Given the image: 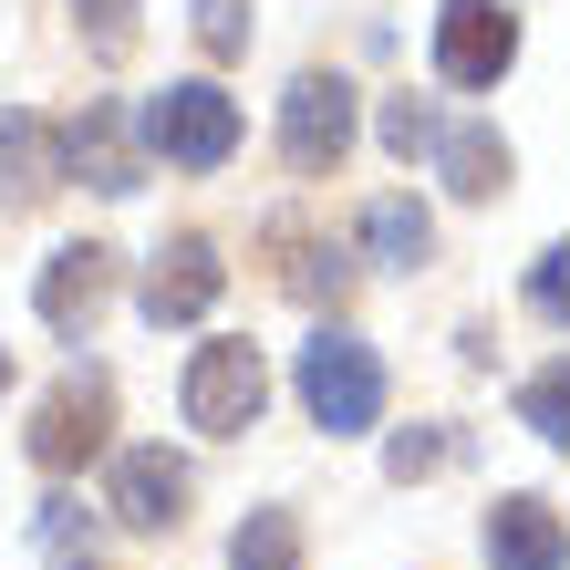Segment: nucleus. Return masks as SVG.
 Masks as SVG:
<instances>
[{"mask_svg":"<svg viewBox=\"0 0 570 570\" xmlns=\"http://www.w3.org/2000/svg\"><path fill=\"white\" fill-rule=\"evenodd\" d=\"M301 405H312V425L322 435H363L384 415V363H374V343H353V332H312L301 343Z\"/></svg>","mask_w":570,"mask_h":570,"instance_id":"1","label":"nucleus"},{"mask_svg":"<svg viewBox=\"0 0 570 570\" xmlns=\"http://www.w3.org/2000/svg\"><path fill=\"white\" fill-rule=\"evenodd\" d=\"M146 146L166 156V166H228L239 156V105H228L218 83H166L156 105H146Z\"/></svg>","mask_w":570,"mask_h":570,"instance_id":"2","label":"nucleus"},{"mask_svg":"<svg viewBox=\"0 0 570 570\" xmlns=\"http://www.w3.org/2000/svg\"><path fill=\"white\" fill-rule=\"evenodd\" d=\"M259 405H271L259 343H197V363H187V425L197 435H249Z\"/></svg>","mask_w":570,"mask_h":570,"instance_id":"3","label":"nucleus"},{"mask_svg":"<svg viewBox=\"0 0 570 570\" xmlns=\"http://www.w3.org/2000/svg\"><path fill=\"white\" fill-rule=\"evenodd\" d=\"M105 425H115V384L83 363V374H62V384L42 394V415H31V456H42L52 478H73V466L105 446Z\"/></svg>","mask_w":570,"mask_h":570,"instance_id":"4","label":"nucleus"},{"mask_svg":"<svg viewBox=\"0 0 570 570\" xmlns=\"http://www.w3.org/2000/svg\"><path fill=\"white\" fill-rule=\"evenodd\" d=\"M509 62H519V21L498 11V0H446V11H435V73L446 83L488 94Z\"/></svg>","mask_w":570,"mask_h":570,"instance_id":"5","label":"nucleus"},{"mask_svg":"<svg viewBox=\"0 0 570 570\" xmlns=\"http://www.w3.org/2000/svg\"><path fill=\"white\" fill-rule=\"evenodd\" d=\"M343 146H353V83L343 73H301L281 94V156L301 177H322V166H343Z\"/></svg>","mask_w":570,"mask_h":570,"instance_id":"6","label":"nucleus"},{"mask_svg":"<svg viewBox=\"0 0 570 570\" xmlns=\"http://www.w3.org/2000/svg\"><path fill=\"white\" fill-rule=\"evenodd\" d=\"M31 301H42V322L62 332V343H83V332L105 322V301H115V249H105V239L52 249V259H42V291H31Z\"/></svg>","mask_w":570,"mask_h":570,"instance_id":"7","label":"nucleus"},{"mask_svg":"<svg viewBox=\"0 0 570 570\" xmlns=\"http://www.w3.org/2000/svg\"><path fill=\"white\" fill-rule=\"evenodd\" d=\"M218 291H228V259H218L208 239H166L156 271H146V322H156V332H166V322H208Z\"/></svg>","mask_w":570,"mask_h":570,"instance_id":"8","label":"nucleus"},{"mask_svg":"<svg viewBox=\"0 0 570 570\" xmlns=\"http://www.w3.org/2000/svg\"><path fill=\"white\" fill-rule=\"evenodd\" d=\"M105 498H115V519H125V529H177V519H187V456H166V446H125Z\"/></svg>","mask_w":570,"mask_h":570,"instance_id":"9","label":"nucleus"},{"mask_svg":"<svg viewBox=\"0 0 570 570\" xmlns=\"http://www.w3.org/2000/svg\"><path fill=\"white\" fill-rule=\"evenodd\" d=\"M62 166H73L83 187H105V197L146 187V156H136V136H125V115H115V105H83L73 125H62Z\"/></svg>","mask_w":570,"mask_h":570,"instance_id":"10","label":"nucleus"},{"mask_svg":"<svg viewBox=\"0 0 570 570\" xmlns=\"http://www.w3.org/2000/svg\"><path fill=\"white\" fill-rule=\"evenodd\" d=\"M488 570H570V529L550 498H498L488 509Z\"/></svg>","mask_w":570,"mask_h":570,"instance_id":"11","label":"nucleus"},{"mask_svg":"<svg viewBox=\"0 0 570 570\" xmlns=\"http://www.w3.org/2000/svg\"><path fill=\"white\" fill-rule=\"evenodd\" d=\"M0 177H11V197L31 208V197H52L62 177H73V166H62V136L42 115H0Z\"/></svg>","mask_w":570,"mask_h":570,"instance_id":"12","label":"nucleus"},{"mask_svg":"<svg viewBox=\"0 0 570 570\" xmlns=\"http://www.w3.org/2000/svg\"><path fill=\"white\" fill-rule=\"evenodd\" d=\"M435 166H446V187H456V197H498V187H509V146H498L488 125H446Z\"/></svg>","mask_w":570,"mask_h":570,"instance_id":"13","label":"nucleus"},{"mask_svg":"<svg viewBox=\"0 0 570 570\" xmlns=\"http://www.w3.org/2000/svg\"><path fill=\"white\" fill-rule=\"evenodd\" d=\"M363 249H374L384 271H415V259L435 249V228H425L415 197H374V208H363Z\"/></svg>","mask_w":570,"mask_h":570,"instance_id":"14","label":"nucleus"},{"mask_svg":"<svg viewBox=\"0 0 570 570\" xmlns=\"http://www.w3.org/2000/svg\"><path fill=\"white\" fill-rule=\"evenodd\" d=\"M42 560L52 570H105V529L83 519V498H42Z\"/></svg>","mask_w":570,"mask_h":570,"instance_id":"15","label":"nucleus"},{"mask_svg":"<svg viewBox=\"0 0 570 570\" xmlns=\"http://www.w3.org/2000/svg\"><path fill=\"white\" fill-rule=\"evenodd\" d=\"M228 570H301V519L291 509H249V529L228 540Z\"/></svg>","mask_w":570,"mask_h":570,"instance_id":"16","label":"nucleus"},{"mask_svg":"<svg viewBox=\"0 0 570 570\" xmlns=\"http://www.w3.org/2000/svg\"><path fill=\"white\" fill-rule=\"evenodd\" d=\"M519 425L540 435V446H570V363H550V374L519 384Z\"/></svg>","mask_w":570,"mask_h":570,"instance_id":"17","label":"nucleus"},{"mask_svg":"<svg viewBox=\"0 0 570 570\" xmlns=\"http://www.w3.org/2000/svg\"><path fill=\"white\" fill-rule=\"evenodd\" d=\"M384 146L394 156H435V146H446V125H435L425 94H394V105H384Z\"/></svg>","mask_w":570,"mask_h":570,"instance_id":"18","label":"nucleus"},{"mask_svg":"<svg viewBox=\"0 0 570 570\" xmlns=\"http://www.w3.org/2000/svg\"><path fill=\"white\" fill-rule=\"evenodd\" d=\"M446 456H456V435H435V425H415V435H394V446H384V466H394L405 488H415V478H435Z\"/></svg>","mask_w":570,"mask_h":570,"instance_id":"19","label":"nucleus"},{"mask_svg":"<svg viewBox=\"0 0 570 570\" xmlns=\"http://www.w3.org/2000/svg\"><path fill=\"white\" fill-rule=\"evenodd\" d=\"M529 312H540V322H570V239L540 249V271H529Z\"/></svg>","mask_w":570,"mask_h":570,"instance_id":"20","label":"nucleus"},{"mask_svg":"<svg viewBox=\"0 0 570 570\" xmlns=\"http://www.w3.org/2000/svg\"><path fill=\"white\" fill-rule=\"evenodd\" d=\"M197 42H208L218 62L249 52V0H197Z\"/></svg>","mask_w":570,"mask_h":570,"instance_id":"21","label":"nucleus"},{"mask_svg":"<svg viewBox=\"0 0 570 570\" xmlns=\"http://www.w3.org/2000/svg\"><path fill=\"white\" fill-rule=\"evenodd\" d=\"M83 31H94L105 62H125V52H136V0H83Z\"/></svg>","mask_w":570,"mask_h":570,"instance_id":"22","label":"nucleus"},{"mask_svg":"<svg viewBox=\"0 0 570 570\" xmlns=\"http://www.w3.org/2000/svg\"><path fill=\"white\" fill-rule=\"evenodd\" d=\"M0 384H11V353H0Z\"/></svg>","mask_w":570,"mask_h":570,"instance_id":"23","label":"nucleus"}]
</instances>
